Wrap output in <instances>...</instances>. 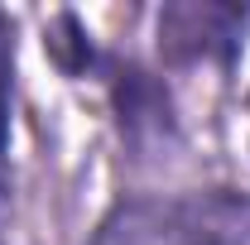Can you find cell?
I'll return each mask as SVG.
<instances>
[{
  "label": "cell",
  "instance_id": "6da1fadb",
  "mask_svg": "<svg viewBox=\"0 0 250 245\" xmlns=\"http://www.w3.org/2000/svg\"><path fill=\"white\" fill-rule=\"evenodd\" d=\"M92 245H250V192L125 197L106 212Z\"/></svg>",
  "mask_w": 250,
  "mask_h": 245
},
{
  "label": "cell",
  "instance_id": "3957f363",
  "mask_svg": "<svg viewBox=\"0 0 250 245\" xmlns=\"http://www.w3.org/2000/svg\"><path fill=\"white\" fill-rule=\"evenodd\" d=\"M10 87H15V43H10V24L0 15V159H5V140H10Z\"/></svg>",
  "mask_w": 250,
  "mask_h": 245
},
{
  "label": "cell",
  "instance_id": "7a4b0ae2",
  "mask_svg": "<svg viewBox=\"0 0 250 245\" xmlns=\"http://www.w3.org/2000/svg\"><path fill=\"white\" fill-rule=\"evenodd\" d=\"M246 10L231 5H168L159 15V39L178 58H202V53H231L246 29Z\"/></svg>",
  "mask_w": 250,
  "mask_h": 245
}]
</instances>
